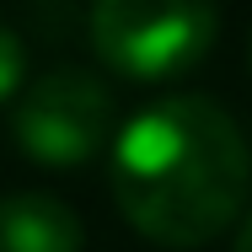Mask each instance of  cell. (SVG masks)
I'll list each match as a JSON object with an SVG mask.
<instances>
[{
    "mask_svg": "<svg viewBox=\"0 0 252 252\" xmlns=\"http://www.w3.org/2000/svg\"><path fill=\"white\" fill-rule=\"evenodd\" d=\"M252 156L209 97H161L113 134V199L161 247L215 242L247 204Z\"/></svg>",
    "mask_w": 252,
    "mask_h": 252,
    "instance_id": "obj_1",
    "label": "cell"
},
{
    "mask_svg": "<svg viewBox=\"0 0 252 252\" xmlns=\"http://www.w3.org/2000/svg\"><path fill=\"white\" fill-rule=\"evenodd\" d=\"M220 16L209 5H140V0H102L86 22L92 49L124 81H172L193 70L215 43Z\"/></svg>",
    "mask_w": 252,
    "mask_h": 252,
    "instance_id": "obj_2",
    "label": "cell"
},
{
    "mask_svg": "<svg viewBox=\"0 0 252 252\" xmlns=\"http://www.w3.org/2000/svg\"><path fill=\"white\" fill-rule=\"evenodd\" d=\"M11 134L38 166H81L113 134V97L86 70H49L22 92Z\"/></svg>",
    "mask_w": 252,
    "mask_h": 252,
    "instance_id": "obj_3",
    "label": "cell"
},
{
    "mask_svg": "<svg viewBox=\"0 0 252 252\" xmlns=\"http://www.w3.org/2000/svg\"><path fill=\"white\" fill-rule=\"evenodd\" d=\"M81 215L49 193H5L0 199V252H81Z\"/></svg>",
    "mask_w": 252,
    "mask_h": 252,
    "instance_id": "obj_4",
    "label": "cell"
},
{
    "mask_svg": "<svg viewBox=\"0 0 252 252\" xmlns=\"http://www.w3.org/2000/svg\"><path fill=\"white\" fill-rule=\"evenodd\" d=\"M27 81V49L11 27H0V102L16 97V86Z\"/></svg>",
    "mask_w": 252,
    "mask_h": 252,
    "instance_id": "obj_5",
    "label": "cell"
},
{
    "mask_svg": "<svg viewBox=\"0 0 252 252\" xmlns=\"http://www.w3.org/2000/svg\"><path fill=\"white\" fill-rule=\"evenodd\" d=\"M236 252H252V215L242 220V231H236Z\"/></svg>",
    "mask_w": 252,
    "mask_h": 252,
    "instance_id": "obj_6",
    "label": "cell"
},
{
    "mask_svg": "<svg viewBox=\"0 0 252 252\" xmlns=\"http://www.w3.org/2000/svg\"><path fill=\"white\" fill-rule=\"evenodd\" d=\"M247 59H252V54H247Z\"/></svg>",
    "mask_w": 252,
    "mask_h": 252,
    "instance_id": "obj_7",
    "label": "cell"
}]
</instances>
